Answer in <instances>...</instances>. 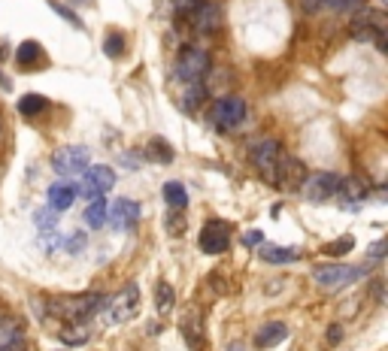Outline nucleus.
I'll return each instance as SVG.
<instances>
[{
	"label": "nucleus",
	"instance_id": "nucleus-1",
	"mask_svg": "<svg viewBox=\"0 0 388 351\" xmlns=\"http://www.w3.org/2000/svg\"><path fill=\"white\" fill-rule=\"evenodd\" d=\"M110 306V297L106 294H73V297H52L49 300V315L70 324H85L92 315L103 312Z\"/></svg>",
	"mask_w": 388,
	"mask_h": 351
},
{
	"label": "nucleus",
	"instance_id": "nucleus-2",
	"mask_svg": "<svg viewBox=\"0 0 388 351\" xmlns=\"http://www.w3.org/2000/svg\"><path fill=\"white\" fill-rule=\"evenodd\" d=\"M352 37L385 49V15L379 10H370V6H361L352 22Z\"/></svg>",
	"mask_w": 388,
	"mask_h": 351
},
{
	"label": "nucleus",
	"instance_id": "nucleus-3",
	"mask_svg": "<svg viewBox=\"0 0 388 351\" xmlns=\"http://www.w3.org/2000/svg\"><path fill=\"white\" fill-rule=\"evenodd\" d=\"M361 275H364L361 266H346V264H319L316 270H312V279H316L321 288H331V291L352 285Z\"/></svg>",
	"mask_w": 388,
	"mask_h": 351
},
{
	"label": "nucleus",
	"instance_id": "nucleus-4",
	"mask_svg": "<svg viewBox=\"0 0 388 351\" xmlns=\"http://www.w3.org/2000/svg\"><path fill=\"white\" fill-rule=\"evenodd\" d=\"M246 115H249V103H246L243 97L230 94V97H221L216 103V110H212V121H216L221 130H237L246 121Z\"/></svg>",
	"mask_w": 388,
	"mask_h": 351
},
{
	"label": "nucleus",
	"instance_id": "nucleus-5",
	"mask_svg": "<svg viewBox=\"0 0 388 351\" xmlns=\"http://www.w3.org/2000/svg\"><path fill=\"white\" fill-rule=\"evenodd\" d=\"M52 166L61 176H79L92 166V152L85 146H64L52 155Z\"/></svg>",
	"mask_w": 388,
	"mask_h": 351
},
{
	"label": "nucleus",
	"instance_id": "nucleus-6",
	"mask_svg": "<svg viewBox=\"0 0 388 351\" xmlns=\"http://www.w3.org/2000/svg\"><path fill=\"white\" fill-rule=\"evenodd\" d=\"M279 161H282V146H279L276 139H258V143L252 146V164L264 179L276 182Z\"/></svg>",
	"mask_w": 388,
	"mask_h": 351
},
{
	"label": "nucleus",
	"instance_id": "nucleus-7",
	"mask_svg": "<svg viewBox=\"0 0 388 351\" xmlns=\"http://www.w3.org/2000/svg\"><path fill=\"white\" fill-rule=\"evenodd\" d=\"M112 185H115V170L112 166H106V164H97V166H88L85 170L82 185H76V191L82 197H88V200H97V197H103Z\"/></svg>",
	"mask_w": 388,
	"mask_h": 351
},
{
	"label": "nucleus",
	"instance_id": "nucleus-8",
	"mask_svg": "<svg viewBox=\"0 0 388 351\" xmlns=\"http://www.w3.org/2000/svg\"><path fill=\"white\" fill-rule=\"evenodd\" d=\"M340 179L343 176L337 173H310L307 182H303V194H307L310 203H328L340 191Z\"/></svg>",
	"mask_w": 388,
	"mask_h": 351
},
{
	"label": "nucleus",
	"instance_id": "nucleus-9",
	"mask_svg": "<svg viewBox=\"0 0 388 351\" xmlns=\"http://www.w3.org/2000/svg\"><path fill=\"white\" fill-rule=\"evenodd\" d=\"M210 64L212 61L203 49H185L176 58V76H179V82H201L210 73Z\"/></svg>",
	"mask_w": 388,
	"mask_h": 351
},
{
	"label": "nucleus",
	"instance_id": "nucleus-10",
	"mask_svg": "<svg viewBox=\"0 0 388 351\" xmlns=\"http://www.w3.org/2000/svg\"><path fill=\"white\" fill-rule=\"evenodd\" d=\"M197 246H201V252L206 255H221V252H228V246H230V228L225 221H206L203 224V230H201V239H197Z\"/></svg>",
	"mask_w": 388,
	"mask_h": 351
},
{
	"label": "nucleus",
	"instance_id": "nucleus-11",
	"mask_svg": "<svg viewBox=\"0 0 388 351\" xmlns=\"http://www.w3.org/2000/svg\"><path fill=\"white\" fill-rule=\"evenodd\" d=\"M137 221H140L137 200L121 197V200H115L112 206H106V224H110L112 230H130V228H137Z\"/></svg>",
	"mask_w": 388,
	"mask_h": 351
},
{
	"label": "nucleus",
	"instance_id": "nucleus-12",
	"mask_svg": "<svg viewBox=\"0 0 388 351\" xmlns=\"http://www.w3.org/2000/svg\"><path fill=\"white\" fill-rule=\"evenodd\" d=\"M140 309V288L137 285H128L119 297H110V318L112 324H125L137 315Z\"/></svg>",
	"mask_w": 388,
	"mask_h": 351
},
{
	"label": "nucleus",
	"instance_id": "nucleus-13",
	"mask_svg": "<svg viewBox=\"0 0 388 351\" xmlns=\"http://www.w3.org/2000/svg\"><path fill=\"white\" fill-rule=\"evenodd\" d=\"M76 197H79V191L73 182H55V185H49V194H46L52 212H67V209L76 203Z\"/></svg>",
	"mask_w": 388,
	"mask_h": 351
},
{
	"label": "nucleus",
	"instance_id": "nucleus-14",
	"mask_svg": "<svg viewBox=\"0 0 388 351\" xmlns=\"http://www.w3.org/2000/svg\"><path fill=\"white\" fill-rule=\"evenodd\" d=\"M192 24L197 28V33H216L221 24V6L219 3H203L192 12Z\"/></svg>",
	"mask_w": 388,
	"mask_h": 351
},
{
	"label": "nucleus",
	"instance_id": "nucleus-15",
	"mask_svg": "<svg viewBox=\"0 0 388 351\" xmlns=\"http://www.w3.org/2000/svg\"><path fill=\"white\" fill-rule=\"evenodd\" d=\"M285 336H288V327L282 321H267L258 333H255V345L258 348H273V345H279V342H285Z\"/></svg>",
	"mask_w": 388,
	"mask_h": 351
},
{
	"label": "nucleus",
	"instance_id": "nucleus-16",
	"mask_svg": "<svg viewBox=\"0 0 388 351\" xmlns=\"http://www.w3.org/2000/svg\"><path fill=\"white\" fill-rule=\"evenodd\" d=\"M258 255H261V261H267V264H276V266H282V264H292V261H297V252H294V248H285V246H273V242H261Z\"/></svg>",
	"mask_w": 388,
	"mask_h": 351
},
{
	"label": "nucleus",
	"instance_id": "nucleus-17",
	"mask_svg": "<svg viewBox=\"0 0 388 351\" xmlns=\"http://www.w3.org/2000/svg\"><path fill=\"white\" fill-rule=\"evenodd\" d=\"M15 61H19V67H37V64H43V46L37 43V40H24V43L15 49Z\"/></svg>",
	"mask_w": 388,
	"mask_h": 351
},
{
	"label": "nucleus",
	"instance_id": "nucleus-18",
	"mask_svg": "<svg viewBox=\"0 0 388 351\" xmlns=\"http://www.w3.org/2000/svg\"><path fill=\"white\" fill-rule=\"evenodd\" d=\"M24 342V327L15 318H0V348L22 345Z\"/></svg>",
	"mask_w": 388,
	"mask_h": 351
},
{
	"label": "nucleus",
	"instance_id": "nucleus-19",
	"mask_svg": "<svg viewBox=\"0 0 388 351\" xmlns=\"http://www.w3.org/2000/svg\"><path fill=\"white\" fill-rule=\"evenodd\" d=\"M106 200L103 197H97V200H92L88 203V209H85V224L92 230H101V228H106Z\"/></svg>",
	"mask_w": 388,
	"mask_h": 351
},
{
	"label": "nucleus",
	"instance_id": "nucleus-20",
	"mask_svg": "<svg viewBox=\"0 0 388 351\" xmlns=\"http://www.w3.org/2000/svg\"><path fill=\"white\" fill-rule=\"evenodd\" d=\"M49 110V100L43 97V94H24L22 100H19V112L22 115H40V112H46Z\"/></svg>",
	"mask_w": 388,
	"mask_h": 351
},
{
	"label": "nucleus",
	"instance_id": "nucleus-21",
	"mask_svg": "<svg viewBox=\"0 0 388 351\" xmlns=\"http://www.w3.org/2000/svg\"><path fill=\"white\" fill-rule=\"evenodd\" d=\"M164 200H167L170 209H185L188 206V191L179 185V182H167V185H164Z\"/></svg>",
	"mask_w": 388,
	"mask_h": 351
},
{
	"label": "nucleus",
	"instance_id": "nucleus-22",
	"mask_svg": "<svg viewBox=\"0 0 388 351\" xmlns=\"http://www.w3.org/2000/svg\"><path fill=\"white\" fill-rule=\"evenodd\" d=\"M337 197H343V200H364L367 197V188H364V182H358V179H340V191H337Z\"/></svg>",
	"mask_w": 388,
	"mask_h": 351
},
{
	"label": "nucleus",
	"instance_id": "nucleus-23",
	"mask_svg": "<svg viewBox=\"0 0 388 351\" xmlns=\"http://www.w3.org/2000/svg\"><path fill=\"white\" fill-rule=\"evenodd\" d=\"M185 91H183V106L185 110H197V106L203 103V97H206V88H203V82H185Z\"/></svg>",
	"mask_w": 388,
	"mask_h": 351
},
{
	"label": "nucleus",
	"instance_id": "nucleus-24",
	"mask_svg": "<svg viewBox=\"0 0 388 351\" xmlns=\"http://www.w3.org/2000/svg\"><path fill=\"white\" fill-rule=\"evenodd\" d=\"M173 303H176V291H173L167 282H161L158 285V300H155V306H158V312L161 315H167L170 309H173Z\"/></svg>",
	"mask_w": 388,
	"mask_h": 351
},
{
	"label": "nucleus",
	"instance_id": "nucleus-25",
	"mask_svg": "<svg viewBox=\"0 0 388 351\" xmlns=\"http://www.w3.org/2000/svg\"><path fill=\"white\" fill-rule=\"evenodd\" d=\"M88 339V327L85 324H73V327H64L61 330V342H67V345H79V342Z\"/></svg>",
	"mask_w": 388,
	"mask_h": 351
},
{
	"label": "nucleus",
	"instance_id": "nucleus-26",
	"mask_svg": "<svg viewBox=\"0 0 388 351\" xmlns=\"http://www.w3.org/2000/svg\"><path fill=\"white\" fill-rule=\"evenodd\" d=\"M37 228H40V233H55L58 230V221H55V212H52V209H40V212H37Z\"/></svg>",
	"mask_w": 388,
	"mask_h": 351
},
{
	"label": "nucleus",
	"instance_id": "nucleus-27",
	"mask_svg": "<svg viewBox=\"0 0 388 351\" xmlns=\"http://www.w3.org/2000/svg\"><path fill=\"white\" fill-rule=\"evenodd\" d=\"M325 6H331L334 12H358L361 6H367L364 0H325Z\"/></svg>",
	"mask_w": 388,
	"mask_h": 351
},
{
	"label": "nucleus",
	"instance_id": "nucleus-28",
	"mask_svg": "<svg viewBox=\"0 0 388 351\" xmlns=\"http://www.w3.org/2000/svg\"><path fill=\"white\" fill-rule=\"evenodd\" d=\"M121 49H125V40H121V33H110V37H106V43H103V52L110 55V58H119Z\"/></svg>",
	"mask_w": 388,
	"mask_h": 351
},
{
	"label": "nucleus",
	"instance_id": "nucleus-29",
	"mask_svg": "<svg viewBox=\"0 0 388 351\" xmlns=\"http://www.w3.org/2000/svg\"><path fill=\"white\" fill-rule=\"evenodd\" d=\"M49 6H52V10H55L58 15H61L64 22H70L73 28H82V19H79V15L73 12V10H67V6H64V3H58V0H52V3H49Z\"/></svg>",
	"mask_w": 388,
	"mask_h": 351
},
{
	"label": "nucleus",
	"instance_id": "nucleus-30",
	"mask_svg": "<svg viewBox=\"0 0 388 351\" xmlns=\"http://www.w3.org/2000/svg\"><path fill=\"white\" fill-rule=\"evenodd\" d=\"M352 246H355V239H352V237H343V239H334L331 246L325 248V252H328V255H334V257H340V255H346V252H349Z\"/></svg>",
	"mask_w": 388,
	"mask_h": 351
},
{
	"label": "nucleus",
	"instance_id": "nucleus-31",
	"mask_svg": "<svg viewBox=\"0 0 388 351\" xmlns=\"http://www.w3.org/2000/svg\"><path fill=\"white\" fill-rule=\"evenodd\" d=\"M201 3H203V0H173V12H176V15H192Z\"/></svg>",
	"mask_w": 388,
	"mask_h": 351
},
{
	"label": "nucleus",
	"instance_id": "nucleus-32",
	"mask_svg": "<svg viewBox=\"0 0 388 351\" xmlns=\"http://www.w3.org/2000/svg\"><path fill=\"white\" fill-rule=\"evenodd\" d=\"M152 148H158V155H155V161H161V164H167L173 161V148L164 143V139H152Z\"/></svg>",
	"mask_w": 388,
	"mask_h": 351
},
{
	"label": "nucleus",
	"instance_id": "nucleus-33",
	"mask_svg": "<svg viewBox=\"0 0 388 351\" xmlns=\"http://www.w3.org/2000/svg\"><path fill=\"white\" fill-rule=\"evenodd\" d=\"M82 246H85V237H82V233H76V237L67 239V252H70V255H79Z\"/></svg>",
	"mask_w": 388,
	"mask_h": 351
},
{
	"label": "nucleus",
	"instance_id": "nucleus-34",
	"mask_svg": "<svg viewBox=\"0 0 388 351\" xmlns=\"http://www.w3.org/2000/svg\"><path fill=\"white\" fill-rule=\"evenodd\" d=\"M301 6H303V12H319V10H325V0H301Z\"/></svg>",
	"mask_w": 388,
	"mask_h": 351
},
{
	"label": "nucleus",
	"instance_id": "nucleus-35",
	"mask_svg": "<svg viewBox=\"0 0 388 351\" xmlns=\"http://www.w3.org/2000/svg\"><path fill=\"white\" fill-rule=\"evenodd\" d=\"M243 242H246V246H261L264 237H261L258 230H249V233H243Z\"/></svg>",
	"mask_w": 388,
	"mask_h": 351
},
{
	"label": "nucleus",
	"instance_id": "nucleus-36",
	"mask_svg": "<svg viewBox=\"0 0 388 351\" xmlns=\"http://www.w3.org/2000/svg\"><path fill=\"white\" fill-rule=\"evenodd\" d=\"M340 336H343V330H340V327H331V330H328V342H337Z\"/></svg>",
	"mask_w": 388,
	"mask_h": 351
},
{
	"label": "nucleus",
	"instance_id": "nucleus-37",
	"mask_svg": "<svg viewBox=\"0 0 388 351\" xmlns=\"http://www.w3.org/2000/svg\"><path fill=\"white\" fill-rule=\"evenodd\" d=\"M382 242H376V246H373V252H370V257H382Z\"/></svg>",
	"mask_w": 388,
	"mask_h": 351
},
{
	"label": "nucleus",
	"instance_id": "nucleus-38",
	"mask_svg": "<svg viewBox=\"0 0 388 351\" xmlns=\"http://www.w3.org/2000/svg\"><path fill=\"white\" fill-rule=\"evenodd\" d=\"M0 88H3V91H10V88H12V85H10V79H6L3 73H0Z\"/></svg>",
	"mask_w": 388,
	"mask_h": 351
},
{
	"label": "nucleus",
	"instance_id": "nucleus-39",
	"mask_svg": "<svg viewBox=\"0 0 388 351\" xmlns=\"http://www.w3.org/2000/svg\"><path fill=\"white\" fill-rule=\"evenodd\" d=\"M228 351H243V345H240V342H230V348Z\"/></svg>",
	"mask_w": 388,
	"mask_h": 351
},
{
	"label": "nucleus",
	"instance_id": "nucleus-40",
	"mask_svg": "<svg viewBox=\"0 0 388 351\" xmlns=\"http://www.w3.org/2000/svg\"><path fill=\"white\" fill-rule=\"evenodd\" d=\"M22 345H10V348H0V351H19Z\"/></svg>",
	"mask_w": 388,
	"mask_h": 351
}]
</instances>
